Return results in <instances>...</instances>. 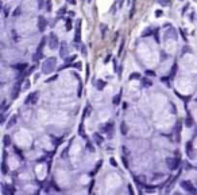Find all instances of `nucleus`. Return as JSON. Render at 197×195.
<instances>
[{
    "mask_svg": "<svg viewBox=\"0 0 197 195\" xmlns=\"http://www.w3.org/2000/svg\"><path fill=\"white\" fill-rule=\"evenodd\" d=\"M56 66H57V59L56 58H53V57L47 58L42 65V73L43 74H50L51 72H54Z\"/></svg>",
    "mask_w": 197,
    "mask_h": 195,
    "instance_id": "f257e3e1",
    "label": "nucleus"
},
{
    "mask_svg": "<svg viewBox=\"0 0 197 195\" xmlns=\"http://www.w3.org/2000/svg\"><path fill=\"white\" fill-rule=\"evenodd\" d=\"M180 184H181V187L185 190V191H188V192H190V194H197V190H196V187L189 182V180H181L180 182Z\"/></svg>",
    "mask_w": 197,
    "mask_h": 195,
    "instance_id": "f03ea898",
    "label": "nucleus"
},
{
    "mask_svg": "<svg viewBox=\"0 0 197 195\" xmlns=\"http://www.w3.org/2000/svg\"><path fill=\"white\" fill-rule=\"evenodd\" d=\"M166 166H168L169 170H171V171L177 170L178 166H180V159H178V158H168V159H166Z\"/></svg>",
    "mask_w": 197,
    "mask_h": 195,
    "instance_id": "7ed1b4c3",
    "label": "nucleus"
},
{
    "mask_svg": "<svg viewBox=\"0 0 197 195\" xmlns=\"http://www.w3.org/2000/svg\"><path fill=\"white\" fill-rule=\"evenodd\" d=\"M49 47L51 49V50H54V49H57L58 46H59V41H58V36L54 34V32H51L50 35H49Z\"/></svg>",
    "mask_w": 197,
    "mask_h": 195,
    "instance_id": "20e7f679",
    "label": "nucleus"
},
{
    "mask_svg": "<svg viewBox=\"0 0 197 195\" xmlns=\"http://www.w3.org/2000/svg\"><path fill=\"white\" fill-rule=\"evenodd\" d=\"M74 43H81V20L77 22V27L74 32Z\"/></svg>",
    "mask_w": 197,
    "mask_h": 195,
    "instance_id": "39448f33",
    "label": "nucleus"
},
{
    "mask_svg": "<svg viewBox=\"0 0 197 195\" xmlns=\"http://www.w3.org/2000/svg\"><path fill=\"white\" fill-rule=\"evenodd\" d=\"M101 131L107 132V135H108V139H112V136H114V124H112V122H109V124H105V125H103V128H101Z\"/></svg>",
    "mask_w": 197,
    "mask_h": 195,
    "instance_id": "423d86ee",
    "label": "nucleus"
},
{
    "mask_svg": "<svg viewBox=\"0 0 197 195\" xmlns=\"http://www.w3.org/2000/svg\"><path fill=\"white\" fill-rule=\"evenodd\" d=\"M46 27H47V20L43 16H39L38 18V30L41 31V32H43L46 30Z\"/></svg>",
    "mask_w": 197,
    "mask_h": 195,
    "instance_id": "0eeeda50",
    "label": "nucleus"
},
{
    "mask_svg": "<svg viewBox=\"0 0 197 195\" xmlns=\"http://www.w3.org/2000/svg\"><path fill=\"white\" fill-rule=\"evenodd\" d=\"M38 98H39V93H38V92H34L33 94H31V96L27 98L26 102H27V104H28V102H31L33 105H35V104H37V101H38Z\"/></svg>",
    "mask_w": 197,
    "mask_h": 195,
    "instance_id": "6e6552de",
    "label": "nucleus"
},
{
    "mask_svg": "<svg viewBox=\"0 0 197 195\" xmlns=\"http://www.w3.org/2000/svg\"><path fill=\"white\" fill-rule=\"evenodd\" d=\"M59 47H61V49H59V50H61V51H59V55H61L62 58L68 57V54H69V51H68V44H66V43H61Z\"/></svg>",
    "mask_w": 197,
    "mask_h": 195,
    "instance_id": "1a4fd4ad",
    "label": "nucleus"
},
{
    "mask_svg": "<svg viewBox=\"0 0 197 195\" xmlns=\"http://www.w3.org/2000/svg\"><path fill=\"white\" fill-rule=\"evenodd\" d=\"M93 140H94V143H96L97 145H101V144H103V141H104V139L101 137L97 132H96V133H93Z\"/></svg>",
    "mask_w": 197,
    "mask_h": 195,
    "instance_id": "9d476101",
    "label": "nucleus"
},
{
    "mask_svg": "<svg viewBox=\"0 0 197 195\" xmlns=\"http://www.w3.org/2000/svg\"><path fill=\"white\" fill-rule=\"evenodd\" d=\"M120 101H122V90H120V92H119V93H117V94L114 97V100H112V104H114L115 106H117V105L120 104Z\"/></svg>",
    "mask_w": 197,
    "mask_h": 195,
    "instance_id": "9b49d317",
    "label": "nucleus"
},
{
    "mask_svg": "<svg viewBox=\"0 0 197 195\" xmlns=\"http://www.w3.org/2000/svg\"><path fill=\"white\" fill-rule=\"evenodd\" d=\"M91 112H92V106H91V104H86V108L84 109L82 119H85V117H89V116H91Z\"/></svg>",
    "mask_w": 197,
    "mask_h": 195,
    "instance_id": "f8f14e48",
    "label": "nucleus"
},
{
    "mask_svg": "<svg viewBox=\"0 0 197 195\" xmlns=\"http://www.w3.org/2000/svg\"><path fill=\"white\" fill-rule=\"evenodd\" d=\"M94 86L97 88V90H103V89L105 88V82H104L103 80H97L96 83H94Z\"/></svg>",
    "mask_w": 197,
    "mask_h": 195,
    "instance_id": "ddd939ff",
    "label": "nucleus"
},
{
    "mask_svg": "<svg viewBox=\"0 0 197 195\" xmlns=\"http://www.w3.org/2000/svg\"><path fill=\"white\" fill-rule=\"evenodd\" d=\"M16 120H18V117H16V116H12V119H10L8 124H7V128H11V127H14L15 124H16Z\"/></svg>",
    "mask_w": 197,
    "mask_h": 195,
    "instance_id": "4468645a",
    "label": "nucleus"
},
{
    "mask_svg": "<svg viewBox=\"0 0 197 195\" xmlns=\"http://www.w3.org/2000/svg\"><path fill=\"white\" fill-rule=\"evenodd\" d=\"M120 131H122V133L123 135H127V132H128V128H127V124H126L124 121L120 124Z\"/></svg>",
    "mask_w": 197,
    "mask_h": 195,
    "instance_id": "2eb2a0df",
    "label": "nucleus"
},
{
    "mask_svg": "<svg viewBox=\"0 0 197 195\" xmlns=\"http://www.w3.org/2000/svg\"><path fill=\"white\" fill-rule=\"evenodd\" d=\"M3 144H4V147L11 145V139H10V136H8V135H5V136L3 137Z\"/></svg>",
    "mask_w": 197,
    "mask_h": 195,
    "instance_id": "dca6fc26",
    "label": "nucleus"
},
{
    "mask_svg": "<svg viewBox=\"0 0 197 195\" xmlns=\"http://www.w3.org/2000/svg\"><path fill=\"white\" fill-rule=\"evenodd\" d=\"M15 69H18V70H20V72H23L26 67H27V63H18V65H15L14 66Z\"/></svg>",
    "mask_w": 197,
    "mask_h": 195,
    "instance_id": "f3484780",
    "label": "nucleus"
},
{
    "mask_svg": "<svg viewBox=\"0 0 197 195\" xmlns=\"http://www.w3.org/2000/svg\"><path fill=\"white\" fill-rule=\"evenodd\" d=\"M185 125L188 128H192L193 127V120H192V117H188V119L185 120Z\"/></svg>",
    "mask_w": 197,
    "mask_h": 195,
    "instance_id": "a211bd4d",
    "label": "nucleus"
},
{
    "mask_svg": "<svg viewBox=\"0 0 197 195\" xmlns=\"http://www.w3.org/2000/svg\"><path fill=\"white\" fill-rule=\"evenodd\" d=\"M142 82H143V86H146V88H148V86H151V85H153V82L150 80H147V78H143Z\"/></svg>",
    "mask_w": 197,
    "mask_h": 195,
    "instance_id": "6ab92c4d",
    "label": "nucleus"
},
{
    "mask_svg": "<svg viewBox=\"0 0 197 195\" xmlns=\"http://www.w3.org/2000/svg\"><path fill=\"white\" fill-rule=\"evenodd\" d=\"M65 19H66V31H70L72 30V20L69 18H65Z\"/></svg>",
    "mask_w": 197,
    "mask_h": 195,
    "instance_id": "aec40b11",
    "label": "nucleus"
},
{
    "mask_svg": "<svg viewBox=\"0 0 197 195\" xmlns=\"http://www.w3.org/2000/svg\"><path fill=\"white\" fill-rule=\"evenodd\" d=\"M2 172H3V175H5L7 172H8V168H7V164H5L4 160H3V164H2Z\"/></svg>",
    "mask_w": 197,
    "mask_h": 195,
    "instance_id": "412c9836",
    "label": "nucleus"
},
{
    "mask_svg": "<svg viewBox=\"0 0 197 195\" xmlns=\"http://www.w3.org/2000/svg\"><path fill=\"white\" fill-rule=\"evenodd\" d=\"M18 94H19V83L15 86V90H14V94H12V98H16L18 97Z\"/></svg>",
    "mask_w": 197,
    "mask_h": 195,
    "instance_id": "4be33fe9",
    "label": "nucleus"
},
{
    "mask_svg": "<svg viewBox=\"0 0 197 195\" xmlns=\"http://www.w3.org/2000/svg\"><path fill=\"white\" fill-rule=\"evenodd\" d=\"M158 3L162 5V7H166L170 4V0H158Z\"/></svg>",
    "mask_w": 197,
    "mask_h": 195,
    "instance_id": "5701e85b",
    "label": "nucleus"
},
{
    "mask_svg": "<svg viewBox=\"0 0 197 195\" xmlns=\"http://www.w3.org/2000/svg\"><path fill=\"white\" fill-rule=\"evenodd\" d=\"M138 78H140V73H134V74H131L128 80H138Z\"/></svg>",
    "mask_w": 197,
    "mask_h": 195,
    "instance_id": "b1692460",
    "label": "nucleus"
},
{
    "mask_svg": "<svg viewBox=\"0 0 197 195\" xmlns=\"http://www.w3.org/2000/svg\"><path fill=\"white\" fill-rule=\"evenodd\" d=\"M145 188H146L147 192H153V191L155 190V186H151V187H150V186H145Z\"/></svg>",
    "mask_w": 197,
    "mask_h": 195,
    "instance_id": "393cba45",
    "label": "nucleus"
},
{
    "mask_svg": "<svg viewBox=\"0 0 197 195\" xmlns=\"http://www.w3.org/2000/svg\"><path fill=\"white\" fill-rule=\"evenodd\" d=\"M86 148H88V151L89 152H94V148H93V145L88 141V143H86Z\"/></svg>",
    "mask_w": 197,
    "mask_h": 195,
    "instance_id": "a878e982",
    "label": "nucleus"
},
{
    "mask_svg": "<svg viewBox=\"0 0 197 195\" xmlns=\"http://www.w3.org/2000/svg\"><path fill=\"white\" fill-rule=\"evenodd\" d=\"M57 78H58V75H57V74H56V75H53V77H50V78H49V80H47V81H46V83H49V82H53V81H56V80H57Z\"/></svg>",
    "mask_w": 197,
    "mask_h": 195,
    "instance_id": "bb28decb",
    "label": "nucleus"
},
{
    "mask_svg": "<svg viewBox=\"0 0 197 195\" xmlns=\"http://www.w3.org/2000/svg\"><path fill=\"white\" fill-rule=\"evenodd\" d=\"M146 75H148V77H154L155 73L153 72V70H146Z\"/></svg>",
    "mask_w": 197,
    "mask_h": 195,
    "instance_id": "cd10ccee",
    "label": "nucleus"
},
{
    "mask_svg": "<svg viewBox=\"0 0 197 195\" xmlns=\"http://www.w3.org/2000/svg\"><path fill=\"white\" fill-rule=\"evenodd\" d=\"M20 12H22V8H19V7H18V8L15 10V12H14L12 15H14V16H18V15H20Z\"/></svg>",
    "mask_w": 197,
    "mask_h": 195,
    "instance_id": "c85d7f7f",
    "label": "nucleus"
},
{
    "mask_svg": "<svg viewBox=\"0 0 197 195\" xmlns=\"http://www.w3.org/2000/svg\"><path fill=\"white\" fill-rule=\"evenodd\" d=\"M100 27H101V32H103V36H104V34H105V30H107V26H105V24H101Z\"/></svg>",
    "mask_w": 197,
    "mask_h": 195,
    "instance_id": "c756f323",
    "label": "nucleus"
},
{
    "mask_svg": "<svg viewBox=\"0 0 197 195\" xmlns=\"http://www.w3.org/2000/svg\"><path fill=\"white\" fill-rule=\"evenodd\" d=\"M66 12V7H62V8L58 11V15H62V14H65Z\"/></svg>",
    "mask_w": 197,
    "mask_h": 195,
    "instance_id": "7c9ffc66",
    "label": "nucleus"
},
{
    "mask_svg": "<svg viewBox=\"0 0 197 195\" xmlns=\"http://www.w3.org/2000/svg\"><path fill=\"white\" fill-rule=\"evenodd\" d=\"M162 15H163V12H162V11H159V10H158V11H157V12H155V16H157V18H159V16H162Z\"/></svg>",
    "mask_w": 197,
    "mask_h": 195,
    "instance_id": "2f4dec72",
    "label": "nucleus"
},
{
    "mask_svg": "<svg viewBox=\"0 0 197 195\" xmlns=\"http://www.w3.org/2000/svg\"><path fill=\"white\" fill-rule=\"evenodd\" d=\"M111 164H112V166H114V167H117V163H116V161H115V159H114V158H112V159H111Z\"/></svg>",
    "mask_w": 197,
    "mask_h": 195,
    "instance_id": "473e14b6",
    "label": "nucleus"
},
{
    "mask_svg": "<svg viewBox=\"0 0 197 195\" xmlns=\"http://www.w3.org/2000/svg\"><path fill=\"white\" fill-rule=\"evenodd\" d=\"M74 59H76V55H73V57L68 58V59H66V62H72V61H74Z\"/></svg>",
    "mask_w": 197,
    "mask_h": 195,
    "instance_id": "72a5a7b5",
    "label": "nucleus"
},
{
    "mask_svg": "<svg viewBox=\"0 0 197 195\" xmlns=\"http://www.w3.org/2000/svg\"><path fill=\"white\" fill-rule=\"evenodd\" d=\"M47 11H51V3L47 2Z\"/></svg>",
    "mask_w": 197,
    "mask_h": 195,
    "instance_id": "f704fd0d",
    "label": "nucleus"
},
{
    "mask_svg": "<svg viewBox=\"0 0 197 195\" xmlns=\"http://www.w3.org/2000/svg\"><path fill=\"white\" fill-rule=\"evenodd\" d=\"M66 2H68L69 4H72V5H74V4H76V0H66Z\"/></svg>",
    "mask_w": 197,
    "mask_h": 195,
    "instance_id": "c9c22d12",
    "label": "nucleus"
},
{
    "mask_svg": "<svg viewBox=\"0 0 197 195\" xmlns=\"http://www.w3.org/2000/svg\"><path fill=\"white\" fill-rule=\"evenodd\" d=\"M100 167H101V161H100L99 164L96 166V168H94V172H96V171H99V168H100Z\"/></svg>",
    "mask_w": 197,
    "mask_h": 195,
    "instance_id": "e433bc0d",
    "label": "nucleus"
},
{
    "mask_svg": "<svg viewBox=\"0 0 197 195\" xmlns=\"http://www.w3.org/2000/svg\"><path fill=\"white\" fill-rule=\"evenodd\" d=\"M123 46H124V42H122V46H120V49H119V55L122 54V50H123Z\"/></svg>",
    "mask_w": 197,
    "mask_h": 195,
    "instance_id": "4c0bfd02",
    "label": "nucleus"
},
{
    "mask_svg": "<svg viewBox=\"0 0 197 195\" xmlns=\"http://www.w3.org/2000/svg\"><path fill=\"white\" fill-rule=\"evenodd\" d=\"M93 183H94V182H91V186H89V191H88L89 194L92 192V187H93Z\"/></svg>",
    "mask_w": 197,
    "mask_h": 195,
    "instance_id": "58836bf2",
    "label": "nucleus"
},
{
    "mask_svg": "<svg viewBox=\"0 0 197 195\" xmlns=\"http://www.w3.org/2000/svg\"><path fill=\"white\" fill-rule=\"evenodd\" d=\"M109 59H111V55H108V57L105 58V63H108V61H109Z\"/></svg>",
    "mask_w": 197,
    "mask_h": 195,
    "instance_id": "ea45409f",
    "label": "nucleus"
},
{
    "mask_svg": "<svg viewBox=\"0 0 197 195\" xmlns=\"http://www.w3.org/2000/svg\"><path fill=\"white\" fill-rule=\"evenodd\" d=\"M74 67H77V69H80V67H81V65H80V63H74Z\"/></svg>",
    "mask_w": 197,
    "mask_h": 195,
    "instance_id": "a19ab883",
    "label": "nucleus"
},
{
    "mask_svg": "<svg viewBox=\"0 0 197 195\" xmlns=\"http://www.w3.org/2000/svg\"><path fill=\"white\" fill-rule=\"evenodd\" d=\"M128 191H130V194H132L134 191H132V188H131V186H128Z\"/></svg>",
    "mask_w": 197,
    "mask_h": 195,
    "instance_id": "79ce46f5",
    "label": "nucleus"
}]
</instances>
